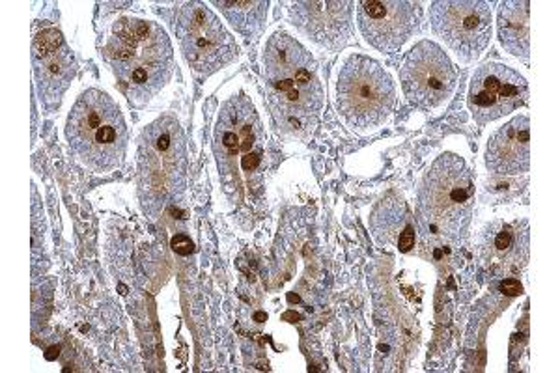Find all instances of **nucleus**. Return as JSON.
Masks as SVG:
<instances>
[{"label":"nucleus","instance_id":"aec40b11","mask_svg":"<svg viewBox=\"0 0 560 373\" xmlns=\"http://www.w3.org/2000/svg\"><path fill=\"white\" fill-rule=\"evenodd\" d=\"M173 250L179 256H189L192 253V241L187 235H176L173 240Z\"/></svg>","mask_w":560,"mask_h":373},{"label":"nucleus","instance_id":"9d476101","mask_svg":"<svg viewBox=\"0 0 560 373\" xmlns=\"http://www.w3.org/2000/svg\"><path fill=\"white\" fill-rule=\"evenodd\" d=\"M435 34L464 60H475L491 39V10L488 2H433L430 10Z\"/></svg>","mask_w":560,"mask_h":373},{"label":"nucleus","instance_id":"2eb2a0df","mask_svg":"<svg viewBox=\"0 0 560 373\" xmlns=\"http://www.w3.org/2000/svg\"><path fill=\"white\" fill-rule=\"evenodd\" d=\"M530 163V121L517 116L491 137L486 150V165L499 176H516Z\"/></svg>","mask_w":560,"mask_h":373},{"label":"nucleus","instance_id":"4468645a","mask_svg":"<svg viewBox=\"0 0 560 373\" xmlns=\"http://www.w3.org/2000/svg\"><path fill=\"white\" fill-rule=\"evenodd\" d=\"M351 7V2H295L290 8V20L314 44L338 51L353 36Z\"/></svg>","mask_w":560,"mask_h":373},{"label":"nucleus","instance_id":"dca6fc26","mask_svg":"<svg viewBox=\"0 0 560 373\" xmlns=\"http://www.w3.org/2000/svg\"><path fill=\"white\" fill-rule=\"evenodd\" d=\"M482 250H485L486 261H490V266L501 267V269H517L520 264L527 259V229L522 232L512 224H497V229L486 232Z\"/></svg>","mask_w":560,"mask_h":373},{"label":"nucleus","instance_id":"4be33fe9","mask_svg":"<svg viewBox=\"0 0 560 373\" xmlns=\"http://www.w3.org/2000/svg\"><path fill=\"white\" fill-rule=\"evenodd\" d=\"M501 288H503V291H506L509 295H517V293H522V284H520V282H517V280L514 279L504 280L503 285H501Z\"/></svg>","mask_w":560,"mask_h":373},{"label":"nucleus","instance_id":"1a4fd4ad","mask_svg":"<svg viewBox=\"0 0 560 373\" xmlns=\"http://www.w3.org/2000/svg\"><path fill=\"white\" fill-rule=\"evenodd\" d=\"M400 79L408 102L415 107L432 110L453 95L458 73L440 45L420 42L404 58Z\"/></svg>","mask_w":560,"mask_h":373},{"label":"nucleus","instance_id":"f8f14e48","mask_svg":"<svg viewBox=\"0 0 560 373\" xmlns=\"http://www.w3.org/2000/svg\"><path fill=\"white\" fill-rule=\"evenodd\" d=\"M357 20L372 47L395 53L419 31L422 8L406 0H363L357 8Z\"/></svg>","mask_w":560,"mask_h":373},{"label":"nucleus","instance_id":"a211bd4d","mask_svg":"<svg viewBox=\"0 0 560 373\" xmlns=\"http://www.w3.org/2000/svg\"><path fill=\"white\" fill-rule=\"evenodd\" d=\"M242 36L253 39L260 34L268 18V2H213Z\"/></svg>","mask_w":560,"mask_h":373},{"label":"nucleus","instance_id":"f03ea898","mask_svg":"<svg viewBox=\"0 0 560 373\" xmlns=\"http://www.w3.org/2000/svg\"><path fill=\"white\" fill-rule=\"evenodd\" d=\"M105 58L135 105L152 102L173 77V44L153 21H118L105 45Z\"/></svg>","mask_w":560,"mask_h":373},{"label":"nucleus","instance_id":"ddd939ff","mask_svg":"<svg viewBox=\"0 0 560 373\" xmlns=\"http://www.w3.org/2000/svg\"><path fill=\"white\" fill-rule=\"evenodd\" d=\"M34 75L39 102L47 113L60 107L66 90L77 73L73 53L57 31H44L34 39Z\"/></svg>","mask_w":560,"mask_h":373},{"label":"nucleus","instance_id":"9b49d317","mask_svg":"<svg viewBox=\"0 0 560 373\" xmlns=\"http://www.w3.org/2000/svg\"><path fill=\"white\" fill-rule=\"evenodd\" d=\"M527 100V81L504 63H485L472 75L469 108L480 127L514 113L523 107Z\"/></svg>","mask_w":560,"mask_h":373},{"label":"nucleus","instance_id":"0eeeda50","mask_svg":"<svg viewBox=\"0 0 560 373\" xmlns=\"http://www.w3.org/2000/svg\"><path fill=\"white\" fill-rule=\"evenodd\" d=\"M396 89L382 63L369 57H350L338 73V113L355 129H376L393 115Z\"/></svg>","mask_w":560,"mask_h":373},{"label":"nucleus","instance_id":"20e7f679","mask_svg":"<svg viewBox=\"0 0 560 373\" xmlns=\"http://www.w3.org/2000/svg\"><path fill=\"white\" fill-rule=\"evenodd\" d=\"M187 142L178 121L165 116L142 131L139 140V187L150 213L178 202L187 187Z\"/></svg>","mask_w":560,"mask_h":373},{"label":"nucleus","instance_id":"7ed1b4c3","mask_svg":"<svg viewBox=\"0 0 560 373\" xmlns=\"http://www.w3.org/2000/svg\"><path fill=\"white\" fill-rule=\"evenodd\" d=\"M71 152L90 171H115L128 150V126L120 107L102 90L84 92L66 124Z\"/></svg>","mask_w":560,"mask_h":373},{"label":"nucleus","instance_id":"6ab92c4d","mask_svg":"<svg viewBox=\"0 0 560 373\" xmlns=\"http://www.w3.org/2000/svg\"><path fill=\"white\" fill-rule=\"evenodd\" d=\"M406 221V206L401 200H383L372 215V232L380 245H390L400 234Z\"/></svg>","mask_w":560,"mask_h":373},{"label":"nucleus","instance_id":"423d86ee","mask_svg":"<svg viewBox=\"0 0 560 373\" xmlns=\"http://www.w3.org/2000/svg\"><path fill=\"white\" fill-rule=\"evenodd\" d=\"M213 150L229 189L253 185V176L261 171L266 158V131L245 95H234L221 107Z\"/></svg>","mask_w":560,"mask_h":373},{"label":"nucleus","instance_id":"6e6552de","mask_svg":"<svg viewBox=\"0 0 560 373\" xmlns=\"http://www.w3.org/2000/svg\"><path fill=\"white\" fill-rule=\"evenodd\" d=\"M173 28L185 60L198 75H211L237 58L236 39L202 2H185L174 13Z\"/></svg>","mask_w":560,"mask_h":373},{"label":"nucleus","instance_id":"412c9836","mask_svg":"<svg viewBox=\"0 0 560 373\" xmlns=\"http://www.w3.org/2000/svg\"><path fill=\"white\" fill-rule=\"evenodd\" d=\"M413 247L415 232L411 229H406V232H401L400 237H398V248H400L401 253H408Z\"/></svg>","mask_w":560,"mask_h":373},{"label":"nucleus","instance_id":"f257e3e1","mask_svg":"<svg viewBox=\"0 0 560 373\" xmlns=\"http://www.w3.org/2000/svg\"><path fill=\"white\" fill-rule=\"evenodd\" d=\"M264 81L275 121L290 135L313 133L324 108L316 60L287 32H277L264 49Z\"/></svg>","mask_w":560,"mask_h":373},{"label":"nucleus","instance_id":"f3484780","mask_svg":"<svg viewBox=\"0 0 560 373\" xmlns=\"http://www.w3.org/2000/svg\"><path fill=\"white\" fill-rule=\"evenodd\" d=\"M499 39L514 57L530 51V2H503L499 10Z\"/></svg>","mask_w":560,"mask_h":373},{"label":"nucleus","instance_id":"39448f33","mask_svg":"<svg viewBox=\"0 0 560 373\" xmlns=\"http://www.w3.org/2000/svg\"><path fill=\"white\" fill-rule=\"evenodd\" d=\"M475 184L464 159L441 155L420 185L417 217L422 232L445 240H458L471 222Z\"/></svg>","mask_w":560,"mask_h":373}]
</instances>
